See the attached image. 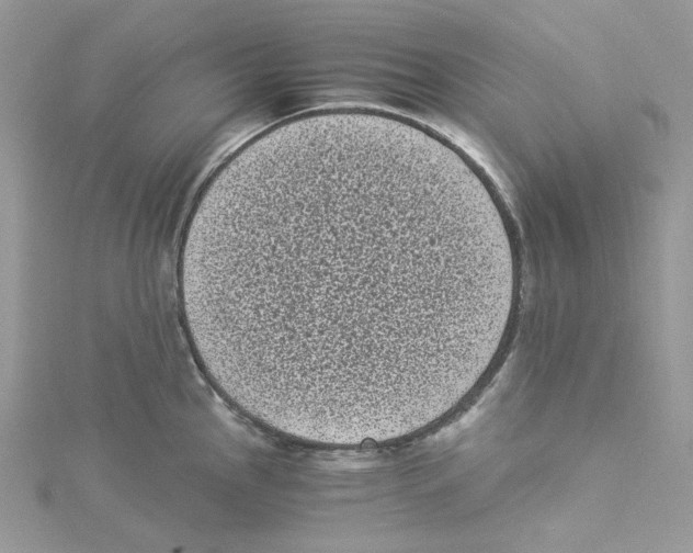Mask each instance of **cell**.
<instances>
[{"mask_svg": "<svg viewBox=\"0 0 693 553\" xmlns=\"http://www.w3.org/2000/svg\"><path fill=\"white\" fill-rule=\"evenodd\" d=\"M500 259L496 226L424 170L362 156L307 163L214 229V348L296 404L386 410L429 392L482 343Z\"/></svg>", "mask_w": 693, "mask_h": 553, "instance_id": "6da1fadb", "label": "cell"}]
</instances>
